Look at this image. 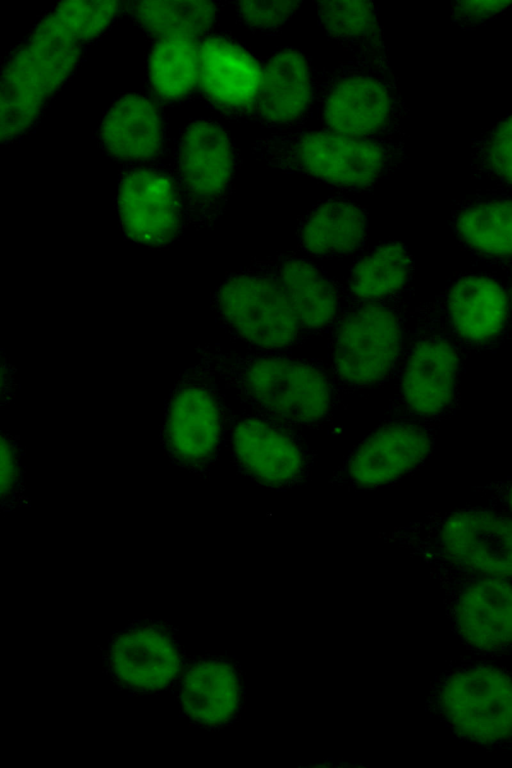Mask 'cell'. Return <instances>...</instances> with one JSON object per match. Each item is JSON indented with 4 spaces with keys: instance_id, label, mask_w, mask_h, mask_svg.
Instances as JSON below:
<instances>
[{
    "instance_id": "1",
    "label": "cell",
    "mask_w": 512,
    "mask_h": 768,
    "mask_svg": "<svg viewBox=\"0 0 512 768\" xmlns=\"http://www.w3.org/2000/svg\"><path fill=\"white\" fill-rule=\"evenodd\" d=\"M266 167L304 175L343 193H369L406 159L403 138L366 139L327 129L274 131L250 145Z\"/></svg>"
},
{
    "instance_id": "2",
    "label": "cell",
    "mask_w": 512,
    "mask_h": 768,
    "mask_svg": "<svg viewBox=\"0 0 512 768\" xmlns=\"http://www.w3.org/2000/svg\"><path fill=\"white\" fill-rule=\"evenodd\" d=\"M339 310L327 336L330 376L339 406L350 396L384 385L405 347L411 288L378 300L351 297L338 283Z\"/></svg>"
},
{
    "instance_id": "3",
    "label": "cell",
    "mask_w": 512,
    "mask_h": 768,
    "mask_svg": "<svg viewBox=\"0 0 512 768\" xmlns=\"http://www.w3.org/2000/svg\"><path fill=\"white\" fill-rule=\"evenodd\" d=\"M90 42L59 3L10 54L1 74V139L25 134L78 66Z\"/></svg>"
},
{
    "instance_id": "4",
    "label": "cell",
    "mask_w": 512,
    "mask_h": 768,
    "mask_svg": "<svg viewBox=\"0 0 512 768\" xmlns=\"http://www.w3.org/2000/svg\"><path fill=\"white\" fill-rule=\"evenodd\" d=\"M225 376L249 410L289 427L316 428L338 407L330 372L319 358L246 349Z\"/></svg>"
},
{
    "instance_id": "5",
    "label": "cell",
    "mask_w": 512,
    "mask_h": 768,
    "mask_svg": "<svg viewBox=\"0 0 512 768\" xmlns=\"http://www.w3.org/2000/svg\"><path fill=\"white\" fill-rule=\"evenodd\" d=\"M324 129L354 138H403L407 108L389 58L352 56L316 75Z\"/></svg>"
},
{
    "instance_id": "6",
    "label": "cell",
    "mask_w": 512,
    "mask_h": 768,
    "mask_svg": "<svg viewBox=\"0 0 512 768\" xmlns=\"http://www.w3.org/2000/svg\"><path fill=\"white\" fill-rule=\"evenodd\" d=\"M212 307L224 331L247 350L291 353L308 342L279 284L255 259L226 275Z\"/></svg>"
},
{
    "instance_id": "7",
    "label": "cell",
    "mask_w": 512,
    "mask_h": 768,
    "mask_svg": "<svg viewBox=\"0 0 512 768\" xmlns=\"http://www.w3.org/2000/svg\"><path fill=\"white\" fill-rule=\"evenodd\" d=\"M404 530L461 573L512 580V517L497 509L467 506L429 514Z\"/></svg>"
},
{
    "instance_id": "8",
    "label": "cell",
    "mask_w": 512,
    "mask_h": 768,
    "mask_svg": "<svg viewBox=\"0 0 512 768\" xmlns=\"http://www.w3.org/2000/svg\"><path fill=\"white\" fill-rule=\"evenodd\" d=\"M460 368L456 347L421 312L393 376L388 418L440 425L456 406Z\"/></svg>"
},
{
    "instance_id": "9",
    "label": "cell",
    "mask_w": 512,
    "mask_h": 768,
    "mask_svg": "<svg viewBox=\"0 0 512 768\" xmlns=\"http://www.w3.org/2000/svg\"><path fill=\"white\" fill-rule=\"evenodd\" d=\"M436 712L460 738L495 746L512 740V674L475 664L449 673L434 696Z\"/></svg>"
},
{
    "instance_id": "10",
    "label": "cell",
    "mask_w": 512,
    "mask_h": 768,
    "mask_svg": "<svg viewBox=\"0 0 512 768\" xmlns=\"http://www.w3.org/2000/svg\"><path fill=\"white\" fill-rule=\"evenodd\" d=\"M439 426L387 418L350 451L329 482L349 490H371L400 481L431 455Z\"/></svg>"
},
{
    "instance_id": "11",
    "label": "cell",
    "mask_w": 512,
    "mask_h": 768,
    "mask_svg": "<svg viewBox=\"0 0 512 768\" xmlns=\"http://www.w3.org/2000/svg\"><path fill=\"white\" fill-rule=\"evenodd\" d=\"M230 449L239 472L280 491L306 482L315 463L309 444L293 427L249 409L231 422Z\"/></svg>"
},
{
    "instance_id": "12",
    "label": "cell",
    "mask_w": 512,
    "mask_h": 768,
    "mask_svg": "<svg viewBox=\"0 0 512 768\" xmlns=\"http://www.w3.org/2000/svg\"><path fill=\"white\" fill-rule=\"evenodd\" d=\"M239 160L233 139L220 123L197 119L183 130L175 153L179 186L205 221L221 214Z\"/></svg>"
},
{
    "instance_id": "13",
    "label": "cell",
    "mask_w": 512,
    "mask_h": 768,
    "mask_svg": "<svg viewBox=\"0 0 512 768\" xmlns=\"http://www.w3.org/2000/svg\"><path fill=\"white\" fill-rule=\"evenodd\" d=\"M179 187L157 167L139 166L126 171L119 181L117 210L127 237L145 245L173 240L184 216Z\"/></svg>"
},
{
    "instance_id": "14",
    "label": "cell",
    "mask_w": 512,
    "mask_h": 768,
    "mask_svg": "<svg viewBox=\"0 0 512 768\" xmlns=\"http://www.w3.org/2000/svg\"><path fill=\"white\" fill-rule=\"evenodd\" d=\"M260 80V59L236 38L210 34L200 41L198 90L221 115L249 122Z\"/></svg>"
},
{
    "instance_id": "15",
    "label": "cell",
    "mask_w": 512,
    "mask_h": 768,
    "mask_svg": "<svg viewBox=\"0 0 512 768\" xmlns=\"http://www.w3.org/2000/svg\"><path fill=\"white\" fill-rule=\"evenodd\" d=\"M260 62L261 80L249 122L276 131L302 128L315 107L317 73L312 59L286 46Z\"/></svg>"
},
{
    "instance_id": "16",
    "label": "cell",
    "mask_w": 512,
    "mask_h": 768,
    "mask_svg": "<svg viewBox=\"0 0 512 768\" xmlns=\"http://www.w3.org/2000/svg\"><path fill=\"white\" fill-rule=\"evenodd\" d=\"M224 408L206 383L189 384L172 397L164 423L168 452L188 466H205L216 458L224 434Z\"/></svg>"
},
{
    "instance_id": "17",
    "label": "cell",
    "mask_w": 512,
    "mask_h": 768,
    "mask_svg": "<svg viewBox=\"0 0 512 768\" xmlns=\"http://www.w3.org/2000/svg\"><path fill=\"white\" fill-rule=\"evenodd\" d=\"M277 281L307 340L328 336L339 310V280L300 255L254 258Z\"/></svg>"
},
{
    "instance_id": "18",
    "label": "cell",
    "mask_w": 512,
    "mask_h": 768,
    "mask_svg": "<svg viewBox=\"0 0 512 768\" xmlns=\"http://www.w3.org/2000/svg\"><path fill=\"white\" fill-rule=\"evenodd\" d=\"M470 576L453 607L456 631L480 651H502L512 646V580Z\"/></svg>"
},
{
    "instance_id": "19",
    "label": "cell",
    "mask_w": 512,
    "mask_h": 768,
    "mask_svg": "<svg viewBox=\"0 0 512 768\" xmlns=\"http://www.w3.org/2000/svg\"><path fill=\"white\" fill-rule=\"evenodd\" d=\"M367 238L366 208L336 194L318 201L298 219L297 255L320 261L356 255L364 250Z\"/></svg>"
},
{
    "instance_id": "20",
    "label": "cell",
    "mask_w": 512,
    "mask_h": 768,
    "mask_svg": "<svg viewBox=\"0 0 512 768\" xmlns=\"http://www.w3.org/2000/svg\"><path fill=\"white\" fill-rule=\"evenodd\" d=\"M165 124L154 98L141 93L118 97L105 112L98 130L106 154L122 163L156 159L165 145Z\"/></svg>"
},
{
    "instance_id": "21",
    "label": "cell",
    "mask_w": 512,
    "mask_h": 768,
    "mask_svg": "<svg viewBox=\"0 0 512 768\" xmlns=\"http://www.w3.org/2000/svg\"><path fill=\"white\" fill-rule=\"evenodd\" d=\"M510 300L502 285L482 274H465L447 290L449 326L466 344H491L501 336L509 317Z\"/></svg>"
},
{
    "instance_id": "22",
    "label": "cell",
    "mask_w": 512,
    "mask_h": 768,
    "mask_svg": "<svg viewBox=\"0 0 512 768\" xmlns=\"http://www.w3.org/2000/svg\"><path fill=\"white\" fill-rule=\"evenodd\" d=\"M111 656L118 680L138 689H161L183 671L178 649L155 625L122 633L111 646Z\"/></svg>"
},
{
    "instance_id": "23",
    "label": "cell",
    "mask_w": 512,
    "mask_h": 768,
    "mask_svg": "<svg viewBox=\"0 0 512 768\" xmlns=\"http://www.w3.org/2000/svg\"><path fill=\"white\" fill-rule=\"evenodd\" d=\"M450 225L472 254L490 261L512 259V199L458 201Z\"/></svg>"
},
{
    "instance_id": "24",
    "label": "cell",
    "mask_w": 512,
    "mask_h": 768,
    "mask_svg": "<svg viewBox=\"0 0 512 768\" xmlns=\"http://www.w3.org/2000/svg\"><path fill=\"white\" fill-rule=\"evenodd\" d=\"M413 275V259L407 247L386 241L358 253L341 285L355 299L378 300L410 289Z\"/></svg>"
},
{
    "instance_id": "25",
    "label": "cell",
    "mask_w": 512,
    "mask_h": 768,
    "mask_svg": "<svg viewBox=\"0 0 512 768\" xmlns=\"http://www.w3.org/2000/svg\"><path fill=\"white\" fill-rule=\"evenodd\" d=\"M317 21L324 34L352 56L389 58L372 1H318Z\"/></svg>"
},
{
    "instance_id": "26",
    "label": "cell",
    "mask_w": 512,
    "mask_h": 768,
    "mask_svg": "<svg viewBox=\"0 0 512 768\" xmlns=\"http://www.w3.org/2000/svg\"><path fill=\"white\" fill-rule=\"evenodd\" d=\"M183 678L182 706L195 721L221 724L229 721L239 704V685L235 670L224 661L202 660Z\"/></svg>"
},
{
    "instance_id": "27",
    "label": "cell",
    "mask_w": 512,
    "mask_h": 768,
    "mask_svg": "<svg viewBox=\"0 0 512 768\" xmlns=\"http://www.w3.org/2000/svg\"><path fill=\"white\" fill-rule=\"evenodd\" d=\"M200 40L167 37L156 40L148 56L147 76L154 99L175 103L198 89Z\"/></svg>"
},
{
    "instance_id": "28",
    "label": "cell",
    "mask_w": 512,
    "mask_h": 768,
    "mask_svg": "<svg viewBox=\"0 0 512 768\" xmlns=\"http://www.w3.org/2000/svg\"><path fill=\"white\" fill-rule=\"evenodd\" d=\"M131 14L142 30L156 40L210 35L216 25L219 7L211 1H137Z\"/></svg>"
},
{
    "instance_id": "29",
    "label": "cell",
    "mask_w": 512,
    "mask_h": 768,
    "mask_svg": "<svg viewBox=\"0 0 512 768\" xmlns=\"http://www.w3.org/2000/svg\"><path fill=\"white\" fill-rule=\"evenodd\" d=\"M471 170L475 178L512 188V114L472 140Z\"/></svg>"
},
{
    "instance_id": "30",
    "label": "cell",
    "mask_w": 512,
    "mask_h": 768,
    "mask_svg": "<svg viewBox=\"0 0 512 768\" xmlns=\"http://www.w3.org/2000/svg\"><path fill=\"white\" fill-rule=\"evenodd\" d=\"M302 1H238L236 17L253 33L276 36L295 15Z\"/></svg>"
},
{
    "instance_id": "31",
    "label": "cell",
    "mask_w": 512,
    "mask_h": 768,
    "mask_svg": "<svg viewBox=\"0 0 512 768\" xmlns=\"http://www.w3.org/2000/svg\"><path fill=\"white\" fill-rule=\"evenodd\" d=\"M512 5L511 1H457L451 5L453 21L472 29L494 19Z\"/></svg>"
},
{
    "instance_id": "32",
    "label": "cell",
    "mask_w": 512,
    "mask_h": 768,
    "mask_svg": "<svg viewBox=\"0 0 512 768\" xmlns=\"http://www.w3.org/2000/svg\"><path fill=\"white\" fill-rule=\"evenodd\" d=\"M473 491L483 495L489 507L512 517V477L474 486Z\"/></svg>"
},
{
    "instance_id": "33",
    "label": "cell",
    "mask_w": 512,
    "mask_h": 768,
    "mask_svg": "<svg viewBox=\"0 0 512 768\" xmlns=\"http://www.w3.org/2000/svg\"><path fill=\"white\" fill-rule=\"evenodd\" d=\"M19 462L16 450L4 437L1 441V495L11 497L19 481Z\"/></svg>"
},
{
    "instance_id": "34",
    "label": "cell",
    "mask_w": 512,
    "mask_h": 768,
    "mask_svg": "<svg viewBox=\"0 0 512 768\" xmlns=\"http://www.w3.org/2000/svg\"><path fill=\"white\" fill-rule=\"evenodd\" d=\"M509 300H510V304L512 306V276H511V280H510V299Z\"/></svg>"
}]
</instances>
